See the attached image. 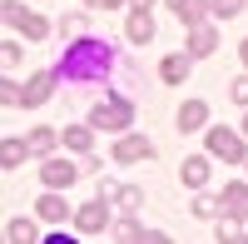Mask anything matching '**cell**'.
Returning a JSON list of instances; mask_svg holds the SVG:
<instances>
[{
  "label": "cell",
  "mask_w": 248,
  "mask_h": 244,
  "mask_svg": "<svg viewBox=\"0 0 248 244\" xmlns=\"http://www.w3.org/2000/svg\"><path fill=\"white\" fill-rule=\"evenodd\" d=\"M119 5H124V0H109V10H119Z\"/></svg>",
  "instance_id": "obj_30"
},
{
  "label": "cell",
  "mask_w": 248,
  "mask_h": 244,
  "mask_svg": "<svg viewBox=\"0 0 248 244\" xmlns=\"http://www.w3.org/2000/svg\"><path fill=\"white\" fill-rule=\"evenodd\" d=\"M214 45H218V35L209 25H194L189 30V55H214Z\"/></svg>",
  "instance_id": "obj_15"
},
{
  "label": "cell",
  "mask_w": 248,
  "mask_h": 244,
  "mask_svg": "<svg viewBox=\"0 0 248 244\" xmlns=\"http://www.w3.org/2000/svg\"><path fill=\"white\" fill-rule=\"evenodd\" d=\"M65 145H70L75 155H90V145H94V125H70V130H65Z\"/></svg>",
  "instance_id": "obj_16"
},
{
  "label": "cell",
  "mask_w": 248,
  "mask_h": 244,
  "mask_svg": "<svg viewBox=\"0 0 248 244\" xmlns=\"http://www.w3.org/2000/svg\"><path fill=\"white\" fill-rule=\"evenodd\" d=\"M139 5H149V0H139Z\"/></svg>",
  "instance_id": "obj_32"
},
{
  "label": "cell",
  "mask_w": 248,
  "mask_h": 244,
  "mask_svg": "<svg viewBox=\"0 0 248 244\" xmlns=\"http://www.w3.org/2000/svg\"><path fill=\"white\" fill-rule=\"evenodd\" d=\"M90 5H94V10H109V0H90Z\"/></svg>",
  "instance_id": "obj_28"
},
{
  "label": "cell",
  "mask_w": 248,
  "mask_h": 244,
  "mask_svg": "<svg viewBox=\"0 0 248 244\" xmlns=\"http://www.w3.org/2000/svg\"><path fill=\"white\" fill-rule=\"evenodd\" d=\"M25 139H5V150H0V159H5V165H20V159H25Z\"/></svg>",
  "instance_id": "obj_22"
},
{
  "label": "cell",
  "mask_w": 248,
  "mask_h": 244,
  "mask_svg": "<svg viewBox=\"0 0 248 244\" xmlns=\"http://www.w3.org/2000/svg\"><path fill=\"white\" fill-rule=\"evenodd\" d=\"M203 120H209V105H203V100H189V105H179V130H184V135L203 130Z\"/></svg>",
  "instance_id": "obj_10"
},
{
  "label": "cell",
  "mask_w": 248,
  "mask_h": 244,
  "mask_svg": "<svg viewBox=\"0 0 248 244\" xmlns=\"http://www.w3.org/2000/svg\"><path fill=\"white\" fill-rule=\"evenodd\" d=\"M5 20H10L20 35H30V40H45V35H50V20L35 15V10H20L15 0H5Z\"/></svg>",
  "instance_id": "obj_3"
},
{
  "label": "cell",
  "mask_w": 248,
  "mask_h": 244,
  "mask_svg": "<svg viewBox=\"0 0 248 244\" xmlns=\"http://www.w3.org/2000/svg\"><path fill=\"white\" fill-rule=\"evenodd\" d=\"M209 155L229 159V165L248 159V150H243V135H233V130H209Z\"/></svg>",
  "instance_id": "obj_4"
},
{
  "label": "cell",
  "mask_w": 248,
  "mask_h": 244,
  "mask_svg": "<svg viewBox=\"0 0 248 244\" xmlns=\"http://www.w3.org/2000/svg\"><path fill=\"white\" fill-rule=\"evenodd\" d=\"M179 179H184L189 190H199L203 179H209V159H203V155H189V159L179 165Z\"/></svg>",
  "instance_id": "obj_13"
},
{
  "label": "cell",
  "mask_w": 248,
  "mask_h": 244,
  "mask_svg": "<svg viewBox=\"0 0 248 244\" xmlns=\"http://www.w3.org/2000/svg\"><path fill=\"white\" fill-rule=\"evenodd\" d=\"M40 229L30 225V219H10V229H5V239H15V244H25V239H35Z\"/></svg>",
  "instance_id": "obj_20"
},
{
  "label": "cell",
  "mask_w": 248,
  "mask_h": 244,
  "mask_svg": "<svg viewBox=\"0 0 248 244\" xmlns=\"http://www.w3.org/2000/svg\"><path fill=\"white\" fill-rule=\"evenodd\" d=\"M124 35H129L134 45H149V40H154V15H149V5H134V10H129Z\"/></svg>",
  "instance_id": "obj_6"
},
{
  "label": "cell",
  "mask_w": 248,
  "mask_h": 244,
  "mask_svg": "<svg viewBox=\"0 0 248 244\" xmlns=\"http://www.w3.org/2000/svg\"><path fill=\"white\" fill-rule=\"evenodd\" d=\"M109 65H114V55H109L105 40H94V35H75L55 75H65V80H99Z\"/></svg>",
  "instance_id": "obj_1"
},
{
  "label": "cell",
  "mask_w": 248,
  "mask_h": 244,
  "mask_svg": "<svg viewBox=\"0 0 248 244\" xmlns=\"http://www.w3.org/2000/svg\"><path fill=\"white\" fill-rule=\"evenodd\" d=\"M223 214L248 219V185H229V190H223Z\"/></svg>",
  "instance_id": "obj_14"
},
{
  "label": "cell",
  "mask_w": 248,
  "mask_h": 244,
  "mask_svg": "<svg viewBox=\"0 0 248 244\" xmlns=\"http://www.w3.org/2000/svg\"><path fill=\"white\" fill-rule=\"evenodd\" d=\"M114 239H159V234H144L139 225H134V219H124V225H119V234Z\"/></svg>",
  "instance_id": "obj_24"
},
{
  "label": "cell",
  "mask_w": 248,
  "mask_h": 244,
  "mask_svg": "<svg viewBox=\"0 0 248 244\" xmlns=\"http://www.w3.org/2000/svg\"><path fill=\"white\" fill-rule=\"evenodd\" d=\"M114 159L119 165H139V159H154V145L144 135H124L119 145H114Z\"/></svg>",
  "instance_id": "obj_7"
},
{
  "label": "cell",
  "mask_w": 248,
  "mask_h": 244,
  "mask_svg": "<svg viewBox=\"0 0 248 244\" xmlns=\"http://www.w3.org/2000/svg\"><path fill=\"white\" fill-rule=\"evenodd\" d=\"M214 5V15H223V20H233L238 10H243V0H209Z\"/></svg>",
  "instance_id": "obj_23"
},
{
  "label": "cell",
  "mask_w": 248,
  "mask_h": 244,
  "mask_svg": "<svg viewBox=\"0 0 248 244\" xmlns=\"http://www.w3.org/2000/svg\"><path fill=\"white\" fill-rule=\"evenodd\" d=\"M139 199H144V190H134V185H124V190H114V205H119L124 214H134V209H139Z\"/></svg>",
  "instance_id": "obj_19"
},
{
  "label": "cell",
  "mask_w": 248,
  "mask_h": 244,
  "mask_svg": "<svg viewBox=\"0 0 248 244\" xmlns=\"http://www.w3.org/2000/svg\"><path fill=\"white\" fill-rule=\"evenodd\" d=\"M189 60L194 55H169L159 65V80H164V85H184V80H189Z\"/></svg>",
  "instance_id": "obj_12"
},
{
  "label": "cell",
  "mask_w": 248,
  "mask_h": 244,
  "mask_svg": "<svg viewBox=\"0 0 248 244\" xmlns=\"http://www.w3.org/2000/svg\"><path fill=\"white\" fill-rule=\"evenodd\" d=\"M40 219H70V205L60 194H45V199H40Z\"/></svg>",
  "instance_id": "obj_17"
},
{
  "label": "cell",
  "mask_w": 248,
  "mask_h": 244,
  "mask_svg": "<svg viewBox=\"0 0 248 244\" xmlns=\"http://www.w3.org/2000/svg\"><path fill=\"white\" fill-rule=\"evenodd\" d=\"M243 135H248V115H243Z\"/></svg>",
  "instance_id": "obj_31"
},
{
  "label": "cell",
  "mask_w": 248,
  "mask_h": 244,
  "mask_svg": "<svg viewBox=\"0 0 248 244\" xmlns=\"http://www.w3.org/2000/svg\"><path fill=\"white\" fill-rule=\"evenodd\" d=\"M218 209H223V199H214V194H199V199H194V214H199V219H214Z\"/></svg>",
  "instance_id": "obj_21"
},
{
  "label": "cell",
  "mask_w": 248,
  "mask_h": 244,
  "mask_svg": "<svg viewBox=\"0 0 248 244\" xmlns=\"http://www.w3.org/2000/svg\"><path fill=\"white\" fill-rule=\"evenodd\" d=\"M238 55H243V65H248V40H243V45H238Z\"/></svg>",
  "instance_id": "obj_29"
},
{
  "label": "cell",
  "mask_w": 248,
  "mask_h": 244,
  "mask_svg": "<svg viewBox=\"0 0 248 244\" xmlns=\"http://www.w3.org/2000/svg\"><path fill=\"white\" fill-rule=\"evenodd\" d=\"M218 239H243V234H238V219H233V214L218 225Z\"/></svg>",
  "instance_id": "obj_26"
},
{
  "label": "cell",
  "mask_w": 248,
  "mask_h": 244,
  "mask_svg": "<svg viewBox=\"0 0 248 244\" xmlns=\"http://www.w3.org/2000/svg\"><path fill=\"white\" fill-rule=\"evenodd\" d=\"M25 145H30V155H50L55 150V130H30Z\"/></svg>",
  "instance_id": "obj_18"
},
{
  "label": "cell",
  "mask_w": 248,
  "mask_h": 244,
  "mask_svg": "<svg viewBox=\"0 0 248 244\" xmlns=\"http://www.w3.org/2000/svg\"><path fill=\"white\" fill-rule=\"evenodd\" d=\"M50 90H55V75H30V85L25 90H20V105H45V100H50Z\"/></svg>",
  "instance_id": "obj_9"
},
{
  "label": "cell",
  "mask_w": 248,
  "mask_h": 244,
  "mask_svg": "<svg viewBox=\"0 0 248 244\" xmlns=\"http://www.w3.org/2000/svg\"><path fill=\"white\" fill-rule=\"evenodd\" d=\"M233 100H238V105H248V75L233 80Z\"/></svg>",
  "instance_id": "obj_27"
},
{
  "label": "cell",
  "mask_w": 248,
  "mask_h": 244,
  "mask_svg": "<svg viewBox=\"0 0 248 244\" xmlns=\"http://www.w3.org/2000/svg\"><path fill=\"white\" fill-rule=\"evenodd\" d=\"M105 225H109V194L90 199V205H85V209L75 214V229H79V234H99Z\"/></svg>",
  "instance_id": "obj_5"
},
{
  "label": "cell",
  "mask_w": 248,
  "mask_h": 244,
  "mask_svg": "<svg viewBox=\"0 0 248 244\" xmlns=\"http://www.w3.org/2000/svg\"><path fill=\"white\" fill-rule=\"evenodd\" d=\"M129 120H134V110H129V100H119V95H109V100H99V105L90 110V125L94 130H129Z\"/></svg>",
  "instance_id": "obj_2"
},
{
  "label": "cell",
  "mask_w": 248,
  "mask_h": 244,
  "mask_svg": "<svg viewBox=\"0 0 248 244\" xmlns=\"http://www.w3.org/2000/svg\"><path fill=\"white\" fill-rule=\"evenodd\" d=\"M169 5H174V15L184 20V25H203V15L214 10L209 0H169Z\"/></svg>",
  "instance_id": "obj_11"
},
{
  "label": "cell",
  "mask_w": 248,
  "mask_h": 244,
  "mask_svg": "<svg viewBox=\"0 0 248 244\" xmlns=\"http://www.w3.org/2000/svg\"><path fill=\"white\" fill-rule=\"evenodd\" d=\"M75 165H70V159H45V170H40V179H45V185L50 190H65V185H75Z\"/></svg>",
  "instance_id": "obj_8"
},
{
  "label": "cell",
  "mask_w": 248,
  "mask_h": 244,
  "mask_svg": "<svg viewBox=\"0 0 248 244\" xmlns=\"http://www.w3.org/2000/svg\"><path fill=\"white\" fill-rule=\"evenodd\" d=\"M60 30H65V35H85V15H65Z\"/></svg>",
  "instance_id": "obj_25"
}]
</instances>
